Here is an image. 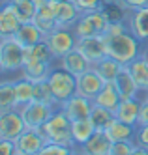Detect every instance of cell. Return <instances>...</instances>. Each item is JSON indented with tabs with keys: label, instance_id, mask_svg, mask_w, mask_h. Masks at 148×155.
Masks as SVG:
<instances>
[{
	"label": "cell",
	"instance_id": "8d00e7d4",
	"mask_svg": "<svg viewBox=\"0 0 148 155\" xmlns=\"http://www.w3.org/2000/svg\"><path fill=\"white\" fill-rule=\"evenodd\" d=\"M115 4L122 6L126 12H135V9L148 8V0H115Z\"/></svg>",
	"mask_w": 148,
	"mask_h": 155
},
{
	"label": "cell",
	"instance_id": "7bdbcfd3",
	"mask_svg": "<svg viewBox=\"0 0 148 155\" xmlns=\"http://www.w3.org/2000/svg\"><path fill=\"white\" fill-rule=\"evenodd\" d=\"M105 2H115V0H105Z\"/></svg>",
	"mask_w": 148,
	"mask_h": 155
},
{
	"label": "cell",
	"instance_id": "9c48e42d",
	"mask_svg": "<svg viewBox=\"0 0 148 155\" xmlns=\"http://www.w3.org/2000/svg\"><path fill=\"white\" fill-rule=\"evenodd\" d=\"M49 6H51L60 28H73V25L81 17L79 8L71 0H49Z\"/></svg>",
	"mask_w": 148,
	"mask_h": 155
},
{
	"label": "cell",
	"instance_id": "30bf717a",
	"mask_svg": "<svg viewBox=\"0 0 148 155\" xmlns=\"http://www.w3.org/2000/svg\"><path fill=\"white\" fill-rule=\"evenodd\" d=\"M58 108H60L71 121L88 120L90 114H92V108H94V101H92V99L83 97V95H79V94H75L71 99L64 101Z\"/></svg>",
	"mask_w": 148,
	"mask_h": 155
},
{
	"label": "cell",
	"instance_id": "836d02e7",
	"mask_svg": "<svg viewBox=\"0 0 148 155\" xmlns=\"http://www.w3.org/2000/svg\"><path fill=\"white\" fill-rule=\"evenodd\" d=\"M71 2L79 8V12H81V13L101 12V9H105V6H107L105 0H71Z\"/></svg>",
	"mask_w": 148,
	"mask_h": 155
},
{
	"label": "cell",
	"instance_id": "4fadbf2b",
	"mask_svg": "<svg viewBox=\"0 0 148 155\" xmlns=\"http://www.w3.org/2000/svg\"><path fill=\"white\" fill-rule=\"evenodd\" d=\"M105 84H107V82L101 79V77H99L94 69H90V71L83 73L81 77H77V94L94 101L96 95L103 90Z\"/></svg>",
	"mask_w": 148,
	"mask_h": 155
},
{
	"label": "cell",
	"instance_id": "cb8c5ba5",
	"mask_svg": "<svg viewBox=\"0 0 148 155\" xmlns=\"http://www.w3.org/2000/svg\"><path fill=\"white\" fill-rule=\"evenodd\" d=\"M107 135L111 137L112 142H122V140L135 142V137H137V125H129V124H124V121H120V120H115L111 124V127L107 129Z\"/></svg>",
	"mask_w": 148,
	"mask_h": 155
},
{
	"label": "cell",
	"instance_id": "d590c367",
	"mask_svg": "<svg viewBox=\"0 0 148 155\" xmlns=\"http://www.w3.org/2000/svg\"><path fill=\"white\" fill-rule=\"evenodd\" d=\"M38 155H75V148L56 146V144H47Z\"/></svg>",
	"mask_w": 148,
	"mask_h": 155
},
{
	"label": "cell",
	"instance_id": "83f0119b",
	"mask_svg": "<svg viewBox=\"0 0 148 155\" xmlns=\"http://www.w3.org/2000/svg\"><path fill=\"white\" fill-rule=\"evenodd\" d=\"M126 68L129 69L135 84H137V88H139V92L141 94H148V64L143 62L141 58H137V60H133L129 65H126Z\"/></svg>",
	"mask_w": 148,
	"mask_h": 155
},
{
	"label": "cell",
	"instance_id": "ba28073f",
	"mask_svg": "<svg viewBox=\"0 0 148 155\" xmlns=\"http://www.w3.org/2000/svg\"><path fill=\"white\" fill-rule=\"evenodd\" d=\"M26 131V124L19 110L0 114V140H17Z\"/></svg>",
	"mask_w": 148,
	"mask_h": 155
},
{
	"label": "cell",
	"instance_id": "ab89813d",
	"mask_svg": "<svg viewBox=\"0 0 148 155\" xmlns=\"http://www.w3.org/2000/svg\"><path fill=\"white\" fill-rule=\"evenodd\" d=\"M137 125H148V95L144 99H141V112H139Z\"/></svg>",
	"mask_w": 148,
	"mask_h": 155
},
{
	"label": "cell",
	"instance_id": "603a6c76",
	"mask_svg": "<svg viewBox=\"0 0 148 155\" xmlns=\"http://www.w3.org/2000/svg\"><path fill=\"white\" fill-rule=\"evenodd\" d=\"M51 71H53L51 64H45V62H28V64L22 65L21 77H22V79H26V81H30V82H40V81H47Z\"/></svg>",
	"mask_w": 148,
	"mask_h": 155
},
{
	"label": "cell",
	"instance_id": "7a4b0ae2",
	"mask_svg": "<svg viewBox=\"0 0 148 155\" xmlns=\"http://www.w3.org/2000/svg\"><path fill=\"white\" fill-rule=\"evenodd\" d=\"M47 144H56V146L75 148L73 140V121L67 118L60 108L54 110V114L49 118V121L41 129H38Z\"/></svg>",
	"mask_w": 148,
	"mask_h": 155
},
{
	"label": "cell",
	"instance_id": "f1b7e54d",
	"mask_svg": "<svg viewBox=\"0 0 148 155\" xmlns=\"http://www.w3.org/2000/svg\"><path fill=\"white\" fill-rule=\"evenodd\" d=\"M13 84H15V105H17V108L34 101V82L21 77L19 81H13Z\"/></svg>",
	"mask_w": 148,
	"mask_h": 155
},
{
	"label": "cell",
	"instance_id": "8fae6325",
	"mask_svg": "<svg viewBox=\"0 0 148 155\" xmlns=\"http://www.w3.org/2000/svg\"><path fill=\"white\" fill-rule=\"evenodd\" d=\"M75 49L81 52L92 65L98 64L101 58L107 56V45H105L103 36H94V38H81V39H77Z\"/></svg>",
	"mask_w": 148,
	"mask_h": 155
},
{
	"label": "cell",
	"instance_id": "f546056e",
	"mask_svg": "<svg viewBox=\"0 0 148 155\" xmlns=\"http://www.w3.org/2000/svg\"><path fill=\"white\" fill-rule=\"evenodd\" d=\"M115 120H116V116H115V112H112V110H107V108H103V107L94 105L92 114H90V121L94 124L96 131H107Z\"/></svg>",
	"mask_w": 148,
	"mask_h": 155
},
{
	"label": "cell",
	"instance_id": "d4e9b609",
	"mask_svg": "<svg viewBox=\"0 0 148 155\" xmlns=\"http://www.w3.org/2000/svg\"><path fill=\"white\" fill-rule=\"evenodd\" d=\"M8 4L11 6V9L15 12V15L19 17V21L22 25L34 23V17H36V12H38L34 0H8Z\"/></svg>",
	"mask_w": 148,
	"mask_h": 155
},
{
	"label": "cell",
	"instance_id": "52a82bcc",
	"mask_svg": "<svg viewBox=\"0 0 148 155\" xmlns=\"http://www.w3.org/2000/svg\"><path fill=\"white\" fill-rule=\"evenodd\" d=\"M45 39H47L49 47L53 49L56 60H60L64 54L73 51L75 45H77V36H75L73 28H56L53 34H49Z\"/></svg>",
	"mask_w": 148,
	"mask_h": 155
},
{
	"label": "cell",
	"instance_id": "2e32d148",
	"mask_svg": "<svg viewBox=\"0 0 148 155\" xmlns=\"http://www.w3.org/2000/svg\"><path fill=\"white\" fill-rule=\"evenodd\" d=\"M128 25L131 34L137 38L141 43L148 41V8L135 9V12H128Z\"/></svg>",
	"mask_w": 148,
	"mask_h": 155
},
{
	"label": "cell",
	"instance_id": "5bb4252c",
	"mask_svg": "<svg viewBox=\"0 0 148 155\" xmlns=\"http://www.w3.org/2000/svg\"><path fill=\"white\" fill-rule=\"evenodd\" d=\"M111 146H112V140L107 135V131H96L86 144L75 146V148L83 155H109Z\"/></svg>",
	"mask_w": 148,
	"mask_h": 155
},
{
	"label": "cell",
	"instance_id": "d6a6232c",
	"mask_svg": "<svg viewBox=\"0 0 148 155\" xmlns=\"http://www.w3.org/2000/svg\"><path fill=\"white\" fill-rule=\"evenodd\" d=\"M9 110H17V105H15V84L6 81V82L0 84V114L9 112Z\"/></svg>",
	"mask_w": 148,
	"mask_h": 155
},
{
	"label": "cell",
	"instance_id": "277c9868",
	"mask_svg": "<svg viewBox=\"0 0 148 155\" xmlns=\"http://www.w3.org/2000/svg\"><path fill=\"white\" fill-rule=\"evenodd\" d=\"M25 65V47L15 39H0V69L4 73L21 71Z\"/></svg>",
	"mask_w": 148,
	"mask_h": 155
},
{
	"label": "cell",
	"instance_id": "3957f363",
	"mask_svg": "<svg viewBox=\"0 0 148 155\" xmlns=\"http://www.w3.org/2000/svg\"><path fill=\"white\" fill-rule=\"evenodd\" d=\"M111 23L109 13L105 9L101 12H90V13H81L79 21L73 25V32L77 39L81 38H94V36H103L105 30Z\"/></svg>",
	"mask_w": 148,
	"mask_h": 155
},
{
	"label": "cell",
	"instance_id": "1f68e13d",
	"mask_svg": "<svg viewBox=\"0 0 148 155\" xmlns=\"http://www.w3.org/2000/svg\"><path fill=\"white\" fill-rule=\"evenodd\" d=\"M94 133H96V127H94L92 121H90V118L88 120L73 121V140H75V146H83V144H86Z\"/></svg>",
	"mask_w": 148,
	"mask_h": 155
},
{
	"label": "cell",
	"instance_id": "ee69618b",
	"mask_svg": "<svg viewBox=\"0 0 148 155\" xmlns=\"http://www.w3.org/2000/svg\"><path fill=\"white\" fill-rule=\"evenodd\" d=\"M4 2H8V0H2V4H4Z\"/></svg>",
	"mask_w": 148,
	"mask_h": 155
},
{
	"label": "cell",
	"instance_id": "5b68a950",
	"mask_svg": "<svg viewBox=\"0 0 148 155\" xmlns=\"http://www.w3.org/2000/svg\"><path fill=\"white\" fill-rule=\"evenodd\" d=\"M49 84L53 88V94L56 97V101H58V107L77 94V77L71 75V73H67L62 68L51 71Z\"/></svg>",
	"mask_w": 148,
	"mask_h": 155
},
{
	"label": "cell",
	"instance_id": "e0dca14e",
	"mask_svg": "<svg viewBox=\"0 0 148 155\" xmlns=\"http://www.w3.org/2000/svg\"><path fill=\"white\" fill-rule=\"evenodd\" d=\"M21 26H22V23L15 15V12L11 9V6L8 2L2 4V9H0V39L13 38Z\"/></svg>",
	"mask_w": 148,
	"mask_h": 155
},
{
	"label": "cell",
	"instance_id": "7c38bea8",
	"mask_svg": "<svg viewBox=\"0 0 148 155\" xmlns=\"http://www.w3.org/2000/svg\"><path fill=\"white\" fill-rule=\"evenodd\" d=\"M15 146H17L19 155H38L45 146H47V142H45L43 135L38 129H26L15 140Z\"/></svg>",
	"mask_w": 148,
	"mask_h": 155
},
{
	"label": "cell",
	"instance_id": "e575fe53",
	"mask_svg": "<svg viewBox=\"0 0 148 155\" xmlns=\"http://www.w3.org/2000/svg\"><path fill=\"white\" fill-rule=\"evenodd\" d=\"M135 146H137L135 142H128V140H122V142H112L109 155H131V151L135 150Z\"/></svg>",
	"mask_w": 148,
	"mask_h": 155
},
{
	"label": "cell",
	"instance_id": "ffe728a7",
	"mask_svg": "<svg viewBox=\"0 0 148 155\" xmlns=\"http://www.w3.org/2000/svg\"><path fill=\"white\" fill-rule=\"evenodd\" d=\"M34 25L40 28V32H41L45 38H47L49 34H53L56 28H60L58 23H56V17H54V13H53L49 2L45 4V6H41V8H38L36 17H34Z\"/></svg>",
	"mask_w": 148,
	"mask_h": 155
},
{
	"label": "cell",
	"instance_id": "f35d334b",
	"mask_svg": "<svg viewBox=\"0 0 148 155\" xmlns=\"http://www.w3.org/2000/svg\"><path fill=\"white\" fill-rule=\"evenodd\" d=\"M0 155H19L13 140H0Z\"/></svg>",
	"mask_w": 148,
	"mask_h": 155
},
{
	"label": "cell",
	"instance_id": "484cf974",
	"mask_svg": "<svg viewBox=\"0 0 148 155\" xmlns=\"http://www.w3.org/2000/svg\"><path fill=\"white\" fill-rule=\"evenodd\" d=\"M22 47H34L36 43H40V41H43L45 39V36L40 32V28L34 25V23H26V25H22L21 28H19V32L13 36Z\"/></svg>",
	"mask_w": 148,
	"mask_h": 155
},
{
	"label": "cell",
	"instance_id": "9a60e30c",
	"mask_svg": "<svg viewBox=\"0 0 148 155\" xmlns=\"http://www.w3.org/2000/svg\"><path fill=\"white\" fill-rule=\"evenodd\" d=\"M58 68L66 69L67 73H71L75 77H81L83 73H86V71L92 69V64H90L77 49H73V51H70L67 54H64V56L58 60Z\"/></svg>",
	"mask_w": 148,
	"mask_h": 155
},
{
	"label": "cell",
	"instance_id": "6da1fadb",
	"mask_svg": "<svg viewBox=\"0 0 148 155\" xmlns=\"http://www.w3.org/2000/svg\"><path fill=\"white\" fill-rule=\"evenodd\" d=\"M103 39L107 45V54L118 60L122 65H129L133 60L139 58L141 41L131 34V30L122 32V34H105Z\"/></svg>",
	"mask_w": 148,
	"mask_h": 155
},
{
	"label": "cell",
	"instance_id": "4dcf8cb0",
	"mask_svg": "<svg viewBox=\"0 0 148 155\" xmlns=\"http://www.w3.org/2000/svg\"><path fill=\"white\" fill-rule=\"evenodd\" d=\"M34 101H40L43 105H49V107L58 108V101H56V97L53 94V88L49 84V79L47 81L34 82Z\"/></svg>",
	"mask_w": 148,
	"mask_h": 155
},
{
	"label": "cell",
	"instance_id": "8992f818",
	"mask_svg": "<svg viewBox=\"0 0 148 155\" xmlns=\"http://www.w3.org/2000/svg\"><path fill=\"white\" fill-rule=\"evenodd\" d=\"M22 120L26 124V129H41L45 124L49 121V118L54 114V107H49V105H43L40 101H32L25 107L17 108Z\"/></svg>",
	"mask_w": 148,
	"mask_h": 155
},
{
	"label": "cell",
	"instance_id": "4316f807",
	"mask_svg": "<svg viewBox=\"0 0 148 155\" xmlns=\"http://www.w3.org/2000/svg\"><path fill=\"white\" fill-rule=\"evenodd\" d=\"M120 101H122V99H120V95H118V92H116V88L112 86V82H109V84L103 86V90H101V92L96 95L94 105L103 107V108L112 110V112H115L116 107L120 105Z\"/></svg>",
	"mask_w": 148,
	"mask_h": 155
},
{
	"label": "cell",
	"instance_id": "b9f144b4",
	"mask_svg": "<svg viewBox=\"0 0 148 155\" xmlns=\"http://www.w3.org/2000/svg\"><path fill=\"white\" fill-rule=\"evenodd\" d=\"M131 155H148V150L141 148V146H135V150L131 151Z\"/></svg>",
	"mask_w": 148,
	"mask_h": 155
},
{
	"label": "cell",
	"instance_id": "74e56055",
	"mask_svg": "<svg viewBox=\"0 0 148 155\" xmlns=\"http://www.w3.org/2000/svg\"><path fill=\"white\" fill-rule=\"evenodd\" d=\"M135 144L141 148L148 150V125H137V137H135Z\"/></svg>",
	"mask_w": 148,
	"mask_h": 155
},
{
	"label": "cell",
	"instance_id": "7402d4cb",
	"mask_svg": "<svg viewBox=\"0 0 148 155\" xmlns=\"http://www.w3.org/2000/svg\"><path fill=\"white\" fill-rule=\"evenodd\" d=\"M56 60L53 49L49 47L47 39H43L40 43H36L34 47H26L25 49V64L28 62H45V64H53Z\"/></svg>",
	"mask_w": 148,
	"mask_h": 155
},
{
	"label": "cell",
	"instance_id": "60d3db41",
	"mask_svg": "<svg viewBox=\"0 0 148 155\" xmlns=\"http://www.w3.org/2000/svg\"><path fill=\"white\" fill-rule=\"evenodd\" d=\"M139 58H141L143 62H146V64H148V41H144V43H141V51H139Z\"/></svg>",
	"mask_w": 148,
	"mask_h": 155
},
{
	"label": "cell",
	"instance_id": "ac0fdd59",
	"mask_svg": "<svg viewBox=\"0 0 148 155\" xmlns=\"http://www.w3.org/2000/svg\"><path fill=\"white\" fill-rule=\"evenodd\" d=\"M112 86L116 88V92H118L122 101H126V99H135V97H139V94H141L128 68H124L118 73V77L112 81Z\"/></svg>",
	"mask_w": 148,
	"mask_h": 155
},
{
	"label": "cell",
	"instance_id": "d6986e66",
	"mask_svg": "<svg viewBox=\"0 0 148 155\" xmlns=\"http://www.w3.org/2000/svg\"><path fill=\"white\" fill-rule=\"evenodd\" d=\"M139 112H141V97H135V99L120 101V105L115 110V116H116V120L124 121V124L137 125L139 124Z\"/></svg>",
	"mask_w": 148,
	"mask_h": 155
},
{
	"label": "cell",
	"instance_id": "44dd1931",
	"mask_svg": "<svg viewBox=\"0 0 148 155\" xmlns=\"http://www.w3.org/2000/svg\"><path fill=\"white\" fill-rule=\"evenodd\" d=\"M124 68H126V65H122L118 60L111 58L109 54H107L105 58H101L98 64H94V65H92V69H94V71H96V73H98V75H99V77H101V79H103L107 84L115 81L116 77H118V73H120Z\"/></svg>",
	"mask_w": 148,
	"mask_h": 155
}]
</instances>
